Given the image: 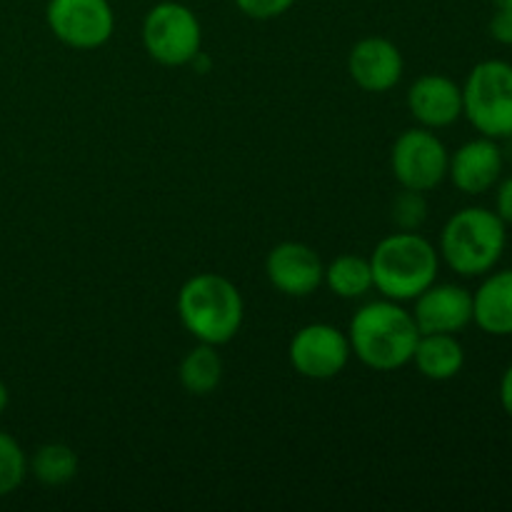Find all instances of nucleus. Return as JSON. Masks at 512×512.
I'll use <instances>...</instances> for the list:
<instances>
[{
	"label": "nucleus",
	"mask_w": 512,
	"mask_h": 512,
	"mask_svg": "<svg viewBox=\"0 0 512 512\" xmlns=\"http://www.w3.org/2000/svg\"><path fill=\"white\" fill-rule=\"evenodd\" d=\"M405 103L420 128L440 130L463 118V88L443 73L420 75L408 88Z\"/></svg>",
	"instance_id": "obj_14"
},
{
	"label": "nucleus",
	"mask_w": 512,
	"mask_h": 512,
	"mask_svg": "<svg viewBox=\"0 0 512 512\" xmlns=\"http://www.w3.org/2000/svg\"><path fill=\"white\" fill-rule=\"evenodd\" d=\"M420 330L398 300L380 298L355 310L348 328L350 350L370 370L393 373L413 360Z\"/></svg>",
	"instance_id": "obj_1"
},
{
	"label": "nucleus",
	"mask_w": 512,
	"mask_h": 512,
	"mask_svg": "<svg viewBox=\"0 0 512 512\" xmlns=\"http://www.w3.org/2000/svg\"><path fill=\"white\" fill-rule=\"evenodd\" d=\"M490 35H493L498 43L510 45V48H512V13H505V10H495L493 20H490Z\"/></svg>",
	"instance_id": "obj_24"
},
{
	"label": "nucleus",
	"mask_w": 512,
	"mask_h": 512,
	"mask_svg": "<svg viewBox=\"0 0 512 512\" xmlns=\"http://www.w3.org/2000/svg\"><path fill=\"white\" fill-rule=\"evenodd\" d=\"M353 350L348 333L330 323L303 325L290 338L288 360L298 375L308 380H333L348 368Z\"/></svg>",
	"instance_id": "obj_8"
},
{
	"label": "nucleus",
	"mask_w": 512,
	"mask_h": 512,
	"mask_svg": "<svg viewBox=\"0 0 512 512\" xmlns=\"http://www.w3.org/2000/svg\"><path fill=\"white\" fill-rule=\"evenodd\" d=\"M28 473L40 485L60 488L78 475V455L65 443H45L28 460Z\"/></svg>",
	"instance_id": "obj_19"
},
{
	"label": "nucleus",
	"mask_w": 512,
	"mask_h": 512,
	"mask_svg": "<svg viewBox=\"0 0 512 512\" xmlns=\"http://www.w3.org/2000/svg\"><path fill=\"white\" fill-rule=\"evenodd\" d=\"M8 403H10V393H8V388H5L3 380H0V415L5 413V408H8Z\"/></svg>",
	"instance_id": "obj_26"
},
{
	"label": "nucleus",
	"mask_w": 512,
	"mask_h": 512,
	"mask_svg": "<svg viewBox=\"0 0 512 512\" xmlns=\"http://www.w3.org/2000/svg\"><path fill=\"white\" fill-rule=\"evenodd\" d=\"M450 150L430 128H408L390 150V170L400 188L428 193L448 178Z\"/></svg>",
	"instance_id": "obj_7"
},
{
	"label": "nucleus",
	"mask_w": 512,
	"mask_h": 512,
	"mask_svg": "<svg viewBox=\"0 0 512 512\" xmlns=\"http://www.w3.org/2000/svg\"><path fill=\"white\" fill-rule=\"evenodd\" d=\"M473 323L495 338L512 335V268L485 275L473 293Z\"/></svg>",
	"instance_id": "obj_15"
},
{
	"label": "nucleus",
	"mask_w": 512,
	"mask_h": 512,
	"mask_svg": "<svg viewBox=\"0 0 512 512\" xmlns=\"http://www.w3.org/2000/svg\"><path fill=\"white\" fill-rule=\"evenodd\" d=\"M325 265L310 245L285 240L265 258V275L278 293L288 298H308L323 285Z\"/></svg>",
	"instance_id": "obj_10"
},
{
	"label": "nucleus",
	"mask_w": 512,
	"mask_h": 512,
	"mask_svg": "<svg viewBox=\"0 0 512 512\" xmlns=\"http://www.w3.org/2000/svg\"><path fill=\"white\" fill-rule=\"evenodd\" d=\"M223 373V358H220L218 348L208 343H198L193 350H188L178 368L180 385L185 393L195 395V398L213 393L223 380Z\"/></svg>",
	"instance_id": "obj_17"
},
{
	"label": "nucleus",
	"mask_w": 512,
	"mask_h": 512,
	"mask_svg": "<svg viewBox=\"0 0 512 512\" xmlns=\"http://www.w3.org/2000/svg\"><path fill=\"white\" fill-rule=\"evenodd\" d=\"M495 10H505V13H512V0H493Z\"/></svg>",
	"instance_id": "obj_27"
},
{
	"label": "nucleus",
	"mask_w": 512,
	"mask_h": 512,
	"mask_svg": "<svg viewBox=\"0 0 512 512\" xmlns=\"http://www.w3.org/2000/svg\"><path fill=\"white\" fill-rule=\"evenodd\" d=\"M235 5L253 20H273L288 13L295 0H235Z\"/></svg>",
	"instance_id": "obj_22"
},
{
	"label": "nucleus",
	"mask_w": 512,
	"mask_h": 512,
	"mask_svg": "<svg viewBox=\"0 0 512 512\" xmlns=\"http://www.w3.org/2000/svg\"><path fill=\"white\" fill-rule=\"evenodd\" d=\"M498 395H500V405H503L505 415L512 420V363L505 368L503 378H500Z\"/></svg>",
	"instance_id": "obj_25"
},
{
	"label": "nucleus",
	"mask_w": 512,
	"mask_h": 512,
	"mask_svg": "<svg viewBox=\"0 0 512 512\" xmlns=\"http://www.w3.org/2000/svg\"><path fill=\"white\" fill-rule=\"evenodd\" d=\"M28 478V455L18 440L0 430V498L13 495Z\"/></svg>",
	"instance_id": "obj_20"
},
{
	"label": "nucleus",
	"mask_w": 512,
	"mask_h": 512,
	"mask_svg": "<svg viewBox=\"0 0 512 512\" xmlns=\"http://www.w3.org/2000/svg\"><path fill=\"white\" fill-rule=\"evenodd\" d=\"M373 288L383 298L408 303L438 280L440 253L418 230H398L375 245L370 255Z\"/></svg>",
	"instance_id": "obj_3"
},
{
	"label": "nucleus",
	"mask_w": 512,
	"mask_h": 512,
	"mask_svg": "<svg viewBox=\"0 0 512 512\" xmlns=\"http://www.w3.org/2000/svg\"><path fill=\"white\" fill-rule=\"evenodd\" d=\"M463 88V115L480 135L512 138V63L483 60L468 73Z\"/></svg>",
	"instance_id": "obj_5"
},
{
	"label": "nucleus",
	"mask_w": 512,
	"mask_h": 512,
	"mask_svg": "<svg viewBox=\"0 0 512 512\" xmlns=\"http://www.w3.org/2000/svg\"><path fill=\"white\" fill-rule=\"evenodd\" d=\"M178 318L198 343L220 348L240 333L245 303L238 285L218 273H198L178 293Z\"/></svg>",
	"instance_id": "obj_4"
},
{
	"label": "nucleus",
	"mask_w": 512,
	"mask_h": 512,
	"mask_svg": "<svg viewBox=\"0 0 512 512\" xmlns=\"http://www.w3.org/2000/svg\"><path fill=\"white\" fill-rule=\"evenodd\" d=\"M390 213H393V223L398 225V230H420L425 220H428L425 193L403 188V193L395 195Z\"/></svg>",
	"instance_id": "obj_21"
},
{
	"label": "nucleus",
	"mask_w": 512,
	"mask_h": 512,
	"mask_svg": "<svg viewBox=\"0 0 512 512\" xmlns=\"http://www.w3.org/2000/svg\"><path fill=\"white\" fill-rule=\"evenodd\" d=\"M505 155L500 148V140L480 138L468 140L460 145L455 153H450L448 178L460 193L465 195H483L498 185L503 178Z\"/></svg>",
	"instance_id": "obj_13"
},
{
	"label": "nucleus",
	"mask_w": 512,
	"mask_h": 512,
	"mask_svg": "<svg viewBox=\"0 0 512 512\" xmlns=\"http://www.w3.org/2000/svg\"><path fill=\"white\" fill-rule=\"evenodd\" d=\"M323 285L333 295L343 300H360L373 290V270H370V260L360 258V255L345 253L338 255L325 265Z\"/></svg>",
	"instance_id": "obj_18"
},
{
	"label": "nucleus",
	"mask_w": 512,
	"mask_h": 512,
	"mask_svg": "<svg viewBox=\"0 0 512 512\" xmlns=\"http://www.w3.org/2000/svg\"><path fill=\"white\" fill-rule=\"evenodd\" d=\"M495 213L508 225L512 223V175L500 178L495 185Z\"/></svg>",
	"instance_id": "obj_23"
},
{
	"label": "nucleus",
	"mask_w": 512,
	"mask_h": 512,
	"mask_svg": "<svg viewBox=\"0 0 512 512\" xmlns=\"http://www.w3.org/2000/svg\"><path fill=\"white\" fill-rule=\"evenodd\" d=\"M348 73L365 93H388L403 80V53L393 40L370 35L350 48Z\"/></svg>",
	"instance_id": "obj_12"
},
{
	"label": "nucleus",
	"mask_w": 512,
	"mask_h": 512,
	"mask_svg": "<svg viewBox=\"0 0 512 512\" xmlns=\"http://www.w3.org/2000/svg\"><path fill=\"white\" fill-rule=\"evenodd\" d=\"M410 363L418 368L423 378L433 380V383H445L463 373L465 348L450 333H420Z\"/></svg>",
	"instance_id": "obj_16"
},
{
	"label": "nucleus",
	"mask_w": 512,
	"mask_h": 512,
	"mask_svg": "<svg viewBox=\"0 0 512 512\" xmlns=\"http://www.w3.org/2000/svg\"><path fill=\"white\" fill-rule=\"evenodd\" d=\"M508 248V223L495 210L470 205L448 218L440 233V258L460 278H483L498 268Z\"/></svg>",
	"instance_id": "obj_2"
},
{
	"label": "nucleus",
	"mask_w": 512,
	"mask_h": 512,
	"mask_svg": "<svg viewBox=\"0 0 512 512\" xmlns=\"http://www.w3.org/2000/svg\"><path fill=\"white\" fill-rule=\"evenodd\" d=\"M143 48L155 63L180 68L195 63L203 48V28L188 5L165 3L153 5L143 20Z\"/></svg>",
	"instance_id": "obj_6"
},
{
	"label": "nucleus",
	"mask_w": 512,
	"mask_h": 512,
	"mask_svg": "<svg viewBox=\"0 0 512 512\" xmlns=\"http://www.w3.org/2000/svg\"><path fill=\"white\" fill-rule=\"evenodd\" d=\"M413 303L415 308L410 313L420 333L458 335L473 323V293L463 285L435 280Z\"/></svg>",
	"instance_id": "obj_11"
},
{
	"label": "nucleus",
	"mask_w": 512,
	"mask_h": 512,
	"mask_svg": "<svg viewBox=\"0 0 512 512\" xmlns=\"http://www.w3.org/2000/svg\"><path fill=\"white\" fill-rule=\"evenodd\" d=\"M45 20L50 33L75 50L100 48L115 30V13L108 0H48Z\"/></svg>",
	"instance_id": "obj_9"
}]
</instances>
